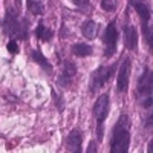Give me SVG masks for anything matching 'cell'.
<instances>
[{
    "mask_svg": "<svg viewBox=\"0 0 153 153\" xmlns=\"http://www.w3.org/2000/svg\"><path fill=\"white\" fill-rule=\"evenodd\" d=\"M0 28L8 35L9 38L14 40H26L29 34V25L28 20L22 17L16 9H6V14L3 20L0 22Z\"/></svg>",
    "mask_w": 153,
    "mask_h": 153,
    "instance_id": "6da1fadb",
    "label": "cell"
},
{
    "mask_svg": "<svg viewBox=\"0 0 153 153\" xmlns=\"http://www.w3.org/2000/svg\"><path fill=\"white\" fill-rule=\"evenodd\" d=\"M130 146V118L127 115H120L117 124L112 130L110 153H126Z\"/></svg>",
    "mask_w": 153,
    "mask_h": 153,
    "instance_id": "7a4b0ae2",
    "label": "cell"
},
{
    "mask_svg": "<svg viewBox=\"0 0 153 153\" xmlns=\"http://www.w3.org/2000/svg\"><path fill=\"white\" fill-rule=\"evenodd\" d=\"M136 95L138 101L144 109L152 107V72L150 68H144L141 76L138 78V86H136Z\"/></svg>",
    "mask_w": 153,
    "mask_h": 153,
    "instance_id": "3957f363",
    "label": "cell"
},
{
    "mask_svg": "<svg viewBox=\"0 0 153 153\" xmlns=\"http://www.w3.org/2000/svg\"><path fill=\"white\" fill-rule=\"evenodd\" d=\"M129 3L133 6V9L136 11V14L139 16L143 34L146 37V42L149 43V48L152 49L153 45H152V28H150V19H152L150 6L147 5L146 0H129Z\"/></svg>",
    "mask_w": 153,
    "mask_h": 153,
    "instance_id": "277c9868",
    "label": "cell"
},
{
    "mask_svg": "<svg viewBox=\"0 0 153 153\" xmlns=\"http://www.w3.org/2000/svg\"><path fill=\"white\" fill-rule=\"evenodd\" d=\"M109 109H110V98L107 94L100 95L98 100L94 104V115L97 120V136L98 141L103 139V133H104V121L109 115Z\"/></svg>",
    "mask_w": 153,
    "mask_h": 153,
    "instance_id": "5b68a950",
    "label": "cell"
},
{
    "mask_svg": "<svg viewBox=\"0 0 153 153\" xmlns=\"http://www.w3.org/2000/svg\"><path fill=\"white\" fill-rule=\"evenodd\" d=\"M115 69H117V65L100 66L98 69H95V72H94L92 76H91V83H89L92 94H97L98 89L104 87V86L110 81V78H112L113 74H115Z\"/></svg>",
    "mask_w": 153,
    "mask_h": 153,
    "instance_id": "8992f818",
    "label": "cell"
},
{
    "mask_svg": "<svg viewBox=\"0 0 153 153\" xmlns=\"http://www.w3.org/2000/svg\"><path fill=\"white\" fill-rule=\"evenodd\" d=\"M118 29H117V23L112 20L103 34V45H104V57H112L117 52V46H118Z\"/></svg>",
    "mask_w": 153,
    "mask_h": 153,
    "instance_id": "52a82bcc",
    "label": "cell"
},
{
    "mask_svg": "<svg viewBox=\"0 0 153 153\" xmlns=\"http://www.w3.org/2000/svg\"><path fill=\"white\" fill-rule=\"evenodd\" d=\"M129 81H130V58L123 57L121 65L118 71V80H117V91L120 94H126L129 89Z\"/></svg>",
    "mask_w": 153,
    "mask_h": 153,
    "instance_id": "ba28073f",
    "label": "cell"
},
{
    "mask_svg": "<svg viewBox=\"0 0 153 153\" xmlns=\"http://www.w3.org/2000/svg\"><path fill=\"white\" fill-rule=\"evenodd\" d=\"M75 75H76L75 65L72 61H69V60H65V61H63L61 74L58 75V78H57V86H60V87H69L71 83L75 78Z\"/></svg>",
    "mask_w": 153,
    "mask_h": 153,
    "instance_id": "9c48e42d",
    "label": "cell"
},
{
    "mask_svg": "<svg viewBox=\"0 0 153 153\" xmlns=\"http://www.w3.org/2000/svg\"><path fill=\"white\" fill-rule=\"evenodd\" d=\"M81 146H83V135H81V132L78 129L71 130V133L66 138V147H68V150L69 152H75V153H80L83 150Z\"/></svg>",
    "mask_w": 153,
    "mask_h": 153,
    "instance_id": "30bf717a",
    "label": "cell"
},
{
    "mask_svg": "<svg viewBox=\"0 0 153 153\" xmlns=\"http://www.w3.org/2000/svg\"><path fill=\"white\" fill-rule=\"evenodd\" d=\"M31 58H32V61L34 63H37L38 66H40L48 75H51L54 72V68H52V65L49 63V60L43 55V52L40 49H32V52H31Z\"/></svg>",
    "mask_w": 153,
    "mask_h": 153,
    "instance_id": "8fae6325",
    "label": "cell"
},
{
    "mask_svg": "<svg viewBox=\"0 0 153 153\" xmlns=\"http://www.w3.org/2000/svg\"><path fill=\"white\" fill-rule=\"evenodd\" d=\"M124 40H126L127 49H130V51L138 49V32L135 26H132V25H126L124 26Z\"/></svg>",
    "mask_w": 153,
    "mask_h": 153,
    "instance_id": "7c38bea8",
    "label": "cell"
},
{
    "mask_svg": "<svg viewBox=\"0 0 153 153\" xmlns=\"http://www.w3.org/2000/svg\"><path fill=\"white\" fill-rule=\"evenodd\" d=\"M81 32L87 40H95L98 32H100V23L94 22V20H86L81 25Z\"/></svg>",
    "mask_w": 153,
    "mask_h": 153,
    "instance_id": "4fadbf2b",
    "label": "cell"
},
{
    "mask_svg": "<svg viewBox=\"0 0 153 153\" xmlns=\"http://www.w3.org/2000/svg\"><path fill=\"white\" fill-rule=\"evenodd\" d=\"M35 37L42 42H51L54 37V32H52V29H49L43 22H40L35 28Z\"/></svg>",
    "mask_w": 153,
    "mask_h": 153,
    "instance_id": "5bb4252c",
    "label": "cell"
},
{
    "mask_svg": "<svg viewBox=\"0 0 153 153\" xmlns=\"http://www.w3.org/2000/svg\"><path fill=\"white\" fill-rule=\"evenodd\" d=\"M72 54L76 57H91L94 54V48L91 45H86V43H75L72 46Z\"/></svg>",
    "mask_w": 153,
    "mask_h": 153,
    "instance_id": "9a60e30c",
    "label": "cell"
},
{
    "mask_svg": "<svg viewBox=\"0 0 153 153\" xmlns=\"http://www.w3.org/2000/svg\"><path fill=\"white\" fill-rule=\"evenodd\" d=\"M26 8L31 14L42 16L45 14V0H26Z\"/></svg>",
    "mask_w": 153,
    "mask_h": 153,
    "instance_id": "2e32d148",
    "label": "cell"
},
{
    "mask_svg": "<svg viewBox=\"0 0 153 153\" xmlns=\"http://www.w3.org/2000/svg\"><path fill=\"white\" fill-rule=\"evenodd\" d=\"M117 6H118V0H101V8L107 12L115 11Z\"/></svg>",
    "mask_w": 153,
    "mask_h": 153,
    "instance_id": "e0dca14e",
    "label": "cell"
},
{
    "mask_svg": "<svg viewBox=\"0 0 153 153\" xmlns=\"http://www.w3.org/2000/svg\"><path fill=\"white\" fill-rule=\"evenodd\" d=\"M51 94H52V98H54V103L58 109V112H63L65 110V103H63V97H60L54 89H51Z\"/></svg>",
    "mask_w": 153,
    "mask_h": 153,
    "instance_id": "ac0fdd59",
    "label": "cell"
},
{
    "mask_svg": "<svg viewBox=\"0 0 153 153\" xmlns=\"http://www.w3.org/2000/svg\"><path fill=\"white\" fill-rule=\"evenodd\" d=\"M69 2L74 5V6H76L78 9H89L91 8V0H69Z\"/></svg>",
    "mask_w": 153,
    "mask_h": 153,
    "instance_id": "d6986e66",
    "label": "cell"
},
{
    "mask_svg": "<svg viewBox=\"0 0 153 153\" xmlns=\"http://www.w3.org/2000/svg\"><path fill=\"white\" fill-rule=\"evenodd\" d=\"M6 49H8V52H9V54L16 55V54L19 52V43H17V40L11 38V40L8 42V45H6Z\"/></svg>",
    "mask_w": 153,
    "mask_h": 153,
    "instance_id": "ffe728a7",
    "label": "cell"
},
{
    "mask_svg": "<svg viewBox=\"0 0 153 153\" xmlns=\"http://www.w3.org/2000/svg\"><path fill=\"white\" fill-rule=\"evenodd\" d=\"M87 152H98V149L95 147V141H91V143H89V147H87Z\"/></svg>",
    "mask_w": 153,
    "mask_h": 153,
    "instance_id": "44dd1931",
    "label": "cell"
},
{
    "mask_svg": "<svg viewBox=\"0 0 153 153\" xmlns=\"http://www.w3.org/2000/svg\"><path fill=\"white\" fill-rule=\"evenodd\" d=\"M16 5H17V8H20V5H22V0H16Z\"/></svg>",
    "mask_w": 153,
    "mask_h": 153,
    "instance_id": "7402d4cb",
    "label": "cell"
}]
</instances>
